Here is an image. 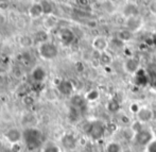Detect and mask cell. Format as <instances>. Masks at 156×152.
Wrapping results in <instances>:
<instances>
[{
	"instance_id": "cell-1",
	"label": "cell",
	"mask_w": 156,
	"mask_h": 152,
	"mask_svg": "<svg viewBox=\"0 0 156 152\" xmlns=\"http://www.w3.org/2000/svg\"><path fill=\"white\" fill-rule=\"evenodd\" d=\"M23 139L29 150H34L43 142V133L36 128H28L23 132Z\"/></svg>"
},
{
	"instance_id": "cell-2",
	"label": "cell",
	"mask_w": 156,
	"mask_h": 152,
	"mask_svg": "<svg viewBox=\"0 0 156 152\" xmlns=\"http://www.w3.org/2000/svg\"><path fill=\"white\" fill-rule=\"evenodd\" d=\"M84 131L93 139H100L105 133V125L101 120H93L86 123V125L84 127Z\"/></svg>"
},
{
	"instance_id": "cell-3",
	"label": "cell",
	"mask_w": 156,
	"mask_h": 152,
	"mask_svg": "<svg viewBox=\"0 0 156 152\" xmlns=\"http://www.w3.org/2000/svg\"><path fill=\"white\" fill-rule=\"evenodd\" d=\"M38 51H39L41 56L44 60H53L58 54V47H56L53 43H50V42L41 44V45L39 46Z\"/></svg>"
},
{
	"instance_id": "cell-4",
	"label": "cell",
	"mask_w": 156,
	"mask_h": 152,
	"mask_svg": "<svg viewBox=\"0 0 156 152\" xmlns=\"http://www.w3.org/2000/svg\"><path fill=\"white\" fill-rule=\"evenodd\" d=\"M135 143L139 146H148L153 142V134L150 130L142 129L141 131L135 133Z\"/></svg>"
},
{
	"instance_id": "cell-5",
	"label": "cell",
	"mask_w": 156,
	"mask_h": 152,
	"mask_svg": "<svg viewBox=\"0 0 156 152\" xmlns=\"http://www.w3.org/2000/svg\"><path fill=\"white\" fill-rule=\"evenodd\" d=\"M4 137L6 138L9 143L16 145L23 139V132L17 128H11L4 133Z\"/></svg>"
},
{
	"instance_id": "cell-6",
	"label": "cell",
	"mask_w": 156,
	"mask_h": 152,
	"mask_svg": "<svg viewBox=\"0 0 156 152\" xmlns=\"http://www.w3.org/2000/svg\"><path fill=\"white\" fill-rule=\"evenodd\" d=\"M58 92H61L64 96H70L73 92L74 86L71 81L69 80H61V82L56 85Z\"/></svg>"
},
{
	"instance_id": "cell-7",
	"label": "cell",
	"mask_w": 156,
	"mask_h": 152,
	"mask_svg": "<svg viewBox=\"0 0 156 152\" xmlns=\"http://www.w3.org/2000/svg\"><path fill=\"white\" fill-rule=\"evenodd\" d=\"M93 47L96 51H99L100 53L105 52V50L108 47V43H107L106 38L103 36H97L93 41Z\"/></svg>"
},
{
	"instance_id": "cell-8",
	"label": "cell",
	"mask_w": 156,
	"mask_h": 152,
	"mask_svg": "<svg viewBox=\"0 0 156 152\" xmlns=\"http://www.w3.org/2000/svg\"><path fill=\"white\" fill-rule=\"evenodd\" d=\"M60 37H61L62 43L66 46H69L70 44H72L74 41V38H76L74 33L72 32L70 29H68V28H65V29H63L62 31H61Z\"/></svg>"
},
{
	"instance_id": "cell-9",
	"label": "cell",
	"mask_w": 156,
	"mask_h": 152,
	"mask_svg": "<svg viewBox=\"0 0 156 152\" xmlns=\"http://www.w3.org/2000/svg\"><path fill=\"white\" fill-rule=\"evenodd\" d=\"M62 145L67 150H73L76 147V139L72 134H65L62 137Z\"/></svg>"
},
{
	"instance_id": "cell-10",
	"label": "cell",
	"mask_w": 156,
	"mask_h": 152,
	"mask_svg": "<svg viewBox=\"0 0 156 152\" xmlns=\"http://www.w3.org/2000/svg\"><path fill=\"white\" fill-rule=\"evenodd\" d=\"M32 79L35 83H43V81L46 78V71L43 67L37 66L32 70Z\"/></svg>"
},
{
	"instance_id": "cell-11",
	"label": "cell",
	"mask_w": 156,
	"mask_h": 152,
	"mask_svg": "<svg viewBox=\"0 0 156 152\" xmlns=\"http://www.w3.org/2000/svg\"><path fill=\"white\" fill-rule=\"evenodd\" d=\"M137 117L139 119V121L141 122H147L150 121L153 117V112L148 107H141L139 110V112L137 113Z\"/></svg>"
},
{
	"instance_id": "cell-12",
	"label": "cell",
	"mask_w": 156,
	"mask_h": 152,
	"mask_svg": "<svg viewBox=\"0 0 156 152\" xmlns=\"http://www.w3.org/2000/svg\"><path fill=\"white\" fill-rule=\"evenodd\" d=\"M43 14H44V11H43V6H41V2L33 3L29 8V15L32 18H37V17L41 16Z\"/></svg>"
},
{
	"instance_id": "cell-13",
	"label": "cell",
	"mask_w": 156,
	"mask_h": 152,
	"mask_svg": "<svg viewBox=\"0 0 156 152\" xmlns=\"http://www.w3.org/2000/svg\"><path fill=\"white\" fill-rule=\"evenodd\" d=\"M124 66L127 72H132V74L135 72L136 74V72L139 70V63H138V61L135 60V59H129V60H127Z\"/></svg>"
},
{
	"instance_id": "cell-14",
	"label": "cell",
	"mask_w": 156,
	"mask_h": 152,
	"mask_svg": "<svg viewBox=\"0 0 156 152\" xmlns=\"http://www.w3.org/2000/svg\"><path fill=\"white\" fill-rule=\"evenodd\" d=\"M35 42H38V43L44 44V43H47L48 42V34L45 32V31H38V32L35 34L34 36Z\"/></svg>"
},
{
	"instance_id": "cell-15",
	"label": "cell",
	"mask_w": 156,
	"mask_h": 152,
	"mask_svg": "<svg viewBox=\"0 0 156 152\" xmlns=\"http://www.w3.org/2000/svg\"><path fill=\"white\" fill-rule=\"evenodd\" d=\"M41 4L43 6L44 14H51L53 12V5H52L51 2L49 1H41Z\"/></svg>"
},
{
	"instance_id": "cell-16",
	"label": "cell",
	"mask_w": 156,
	"mask_h": 152,
	"mask_svg": "<svg viewBox=\"0 0 156 152\" xmlns=\"http://www.w3.org/2000/svg\"><path fill=\"white\" fill-rule=\"evenodd\" d=\"M106 152H121V146L118 143H111L107 146Z\"/></svg>"
},
{
	"instance_id": "cell-17",
	"label": "cell",
	"mask_w": 156,
	"mask_h": 152,
	"mask_svg": "<svg viewBox=\"0 0 156 152\" xmlns=\"http://www.w3.org/2000/svg\"><path fill=\"white\" fill-rule=\"evenodd\" d=\"M107 107H108V111H111V112H113V113H115V112L119 111L120 105H119V103H118L117 100H114V99H113V100L109 101V103H108V105H107Z\"/></svg>"
},
{
	"instance_id": "cell-18",
	"label": "cell",
	"mask_w": 156,
	"mask_h": 152,
	"mask_svg": "<svg viewBox=\"0 0 156 152\" xmlns=\"http://www.w3.org/2000/svg\"><path fill=\"white\" fill-rule=\"evenodd\" d=\"M19 43H20V45L23 47H30L33 43V39L30 36H23L20 38V41H19Z\"/></svg>"
},
{
	"instance_id": "cell-19",
	"label": "cell",
	"mask_w": 156,
	"mask_h": 152,
	"mask_svg": "<svg viewBox=\"0 0 156 152\" xmlns=\"http://www.w3.org/2000/svg\"><path fill=\"white\" fill-rule=\"evenodd\" d=\"M100 62L102 64H104V65H106V64H109L111 63V61H112V58H111V56L109 54H107V53H105V52H103V53H101L100 54Z\"/></svg>"
},
{
	"instance_id": "cell-20",
	"label": "cell",
	"mask_w": 156,
	"mask_h": 152,
	"mask_svg": "<svg viewBox=\"0 0 156 152\" xmlns=\"http://www.w3.org/2000/svg\"><path fill=\"white\" fill-rule=\"evenodd\" d=\"M23 103L27 107H31V105L34 103V98L31 96V95H27V96L23 97Z\"/></svg>"
},
{
	"instance_id": "cell-21",
	"label": "cell",
	"mask_w": 156,
	"mask_h": 152,
	"mask_svg": "<svg viewBox=\"0 0 156 152\" xmlns=\"http://www.w3.org/2000/svg\"><path fill=\"white\" fill-rule=\"evenodd\" d=\"M83 98L81 96H73L71 98V103L74 105V107H80V105H82V103H83Z\"/></svg>"
},
{
	"instance_id": "cell-22",
	"label": "cell",
	"mask_w": 156,
	"mask_h": 152,
	"mask_svg": "<svg viewBox=\"0 0 156 152\" xmlns=\"http://www.w3.org/2000/svg\"><path fill=\"white\" fill-rule=\"evenodd\" d=\"M98 97H99V94H98V92H97V91H90L88 94L86 95V99H87V100H89V101L96 100Z\"/></svg>"
},
{
	"instance_id": "cell-23",
	"label": "cell",
	"mask_w": 156,
	"mask_h": 152,
	"mask_svg": "<svg viewBox=\"0 0 156 152\" xmlns=\"http://www.w3.org/2000/svg\"><path fill=\"white\" fill-rule=\"evenodd\" d=\"M131 32H129V31H121V32L119 33V37L120 39H122V41H129V38H131Z\"/></svg>"
},
{
	"instance_id": "cell-24",
	"label": "cell",
	"mask_w": 156,
	"mask_h": 152,
	"mask_svg": "<svg viewBox=\"0 0 156 152\" xmlns=\"http://www.w3.org/2000/svg\"><path fill=\"white\" fill-rule=\"evenodd\" d=\"M44 152H61V150L55 145H49L44 149Z\"/></svg>"
},
{
	"instance_id": "cell-25",
	"label": "cell",
	"mask_w": 156,
	"mask_h": 152,
	"mask_svg": "<svg viewBox=\"0 0 156 152\" xmlns=\"http://www.w3.org/2000/svg\"><path fill=\"white\" fill-rule=\"evenodd\" d=\"M147 149H148V152H156V140H153L151 144H149L147 146Z\"/></svg>"
},
{
	"instance_id": "cell-26",
	"label": "cell",
	"mask_w": 156,
	"mask_h": 152,
	"mask_svg": "<svg viewBox=\"0 0 156 152\" xmlns=\"http://www.w3.org/2000/svg\"><path fill=\"white\" fill-rule=\"evenodd\" d=\"M76 69L78 70L79 72H82L83 70H84V65H83V63L78 62V63L76 64Z\"/></svg>"
},
{
	"instance_id": "cell-27",
	"label": "cell",
	"mask_w": 156,
	"mask_h": 152,
	"mask_svg": "<svg viewBox=\"0 0 156 152\" xmlns=\"http://www.w3.org/2000/svg\"><path fill=\"white\" fill-rule=\"evenodd\" d=\"M152 41H153V44H154V45L156 46V34L154 35V36H153V38H152Z\"/></svg>"
},
{
	"instance_id": "cell-28",
	"label": "cell",
	"mask_w": 156,
	"mask_h": 152,
	"mask_svg": "<svg viewBox=\"0 0 156 152\" xmlns=\"http://www.w3.org/2000/svg\"><path fill=\"white\" fill-rule=\"evenodd\" d=\"M2 147V143H1V140H0V148Z\"/></svg>"
}]
</instances>
